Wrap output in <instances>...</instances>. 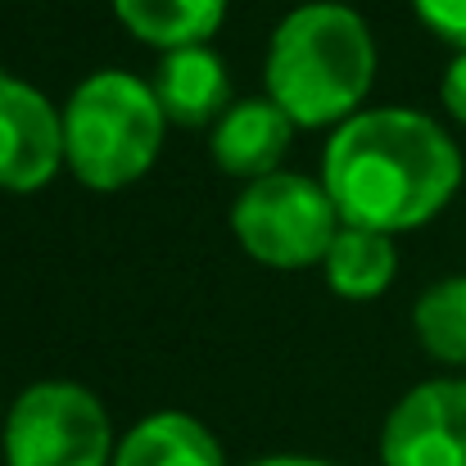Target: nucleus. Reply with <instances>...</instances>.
I'll use <instances>...</instances> for the list:
<instances>
[{"instance_id":"obj_1","label":"nucleus","mask_w":466,"mask_h":466,"mask_svg":"<svg viewBox=\"0 0 466 466\" xmlns=\"http://www.w3.org/2000/svg\"><path fill=\"white\" fill-rule=\"evenodd\" d=\"M321 186L344 227L412 231L462 186L453 137L417 109H367L335 127L321 155Z\"/></svg>"},{"instance_id":"obj_2","label":"nucleus","mask_w":466,"mask_h":466,"mask_svg":"<svg viewBox=\"0 0 466 466\" xmlns=\"http://www.w3.org/2000/svg\"><path fill=\"white\" fill-rule=\"evenodd\" d=\"M376 77V41L362 14L312 0L281 18L268 46V100L295 127H339L358 114Z\"/></svg>"},{"instance_id":"obj_3","label":"nucleus","mask_w":466,"mask_h":466,"mask_svg":"<svg viewBox=\"0 0 466 466\" xmlns=\"http://www.w3.org/2000/svg\"><path fill=\"white\" fill-rule=\"evenodd\" d=\"M163 105L132 73L86 77L64 109V158L91 190H123L150 172L163 146Z\"/></svg>"},{"instance_id":"obj_4","label":"nucleus","mask_w":466,"mask_h":466,"mask_svg":"<svg viewBox=\"0 0 466 466\" xmlns=\"http://www.w3.org/2000/svg\"><path fill=\"white\" fill-rule=\"evenodd\" d=\"M231 227L249 258L268 268H312L326 258L335 231L344 227L326 186L299 172H272L240 190Z\"/></svg>"},{"instance_id":"obj_5","label":"nucleus","mask_w":466,"mask_h":466,"mask_svg":"<svg viewBox=\"0 0 466 466\" xmlns=\"http://www.w3.org/2000/svg\"><path fill=\"white\" fill-rule=\"evenodd\" d=\"M9 466H109L114 431L100 399L68 380H46L18 394L5 421Z\"/></svg>"},{"instance_id":"obj_6","label":"nucleus","mask_w":466,"mask_h":466,"mask_svg":"<svg viewBox=\"0 0 466 466\" xmlns=\"http://www.w3.org/2000/svg\"><path fill=\"white\" fill-rule=\"evenodd\" d=\"M385 466H466V380H426L399 399L380 435Z\"/></svg>"},{"instance_id":"obj_7","label":"nucleus","mask_w":466,"mask_h":466,"mask_svg":"<svg viewBox=\"0 0 466 466\" xmlns=\"http://www.w3.org/2000/svg\"><path fill=\"white\" fill-rule=\"evenodd\" d=\"M64 158V114L27 86L23 77L0 73V190L32 195L41 190Z\"/></svg>"},{"instance_id":"obj_8","label":"nucleus","mask_w":466,"mask_h":466,"mask_svg":"<svg viewBox=\"0 0 466 466\" xmlns=\"http://www.w3.org/2000/svg\"><path fill=\"white\" fill-rule=\"evenodd\" d=\"M290 114L277 100H240L213 123V163L231 177H272L290 150Z\"/></svg>"},{"instance_id":"obj_9","label":"nucleus","mask_w":466,"mask_h":466,"mask_svg":"<svg viewBox=\"0 0 466 466\" xmlns=\"http://www.w3.org/2000/svg\"><path fill=\"white\" fill-rule=\"evenodd\" d=\"M155 96L163 105V114H167V123H181V127L218 123L227 114V96H231L227 64L208 46L167 50L163 64H158Z\"/></svg>"},{"instance_id":"obj_10","label":"nucleus","mask_w":466,"mask_h":466,"mask_svg":"<svg viewBox=\"0 0 466 466\" xmlns=\"http://www.w3.org/2000/svg\"><path fill=\"white\" fill-rule=\"evenodd\" d=\"M114 466H227V458L204 421L186 412H155L123 435Z\"/></svg>"},{"instance_id":"obj_11","label":"nucleus","mask_w":466,"mask_h":466,"mask_svg":"<svg viewBox=\"0 0 466 466\" xmlns=\"http://www.w3.org/2000/svg\"><path fill=\"white\" fill-rule=\"evenodd\" d=\"M394 236L385 231H367V227H339L326 258H321V272L330 281L335 295L362 304V299H376L390 290L394 281Z\"/></svg>"},{"instance_id":"obj_12","label":"nucleus","mask_w":466,"mask_h":466,"mask_svg":"<svg viewBox=\"0 0 466 466\" xmlns=\"http://www.w3.org/2000/svg\"><path fill=\"white\" fill-rule=\"evenodd\" d=\"M114 14L132 36L167 55L181 46H204L222 27L227 0H114Z\"/></svg>"},{"instance_id":"obj_13","label":"nucleus","mask_w":466,"mask_h":466,"mask_svg":"<svg viewBox=\"0 0 466 466\" xmlns=\"http://www.w3.org/2000/svg\"><path fill=\"white\" fill-rule=\"evenodd\" d=\"M417 335L431 358L466 367V277H449L417 299Z\"/></svg>"},{"instance_id":"obj_14","label":"nucleus","mask_w":466,"mask_h":466,"mask_svg":"<svg viewBox=\"0 0 466 466\" xmlns=\"http://www.w3.org/2000/svg\"><path fill=\"white\" fill-rule=\"evenodd\" d=\"M412 5H417L421 23L435 36H444L449 46L466 50V0H412Z\"/></svg>"},{"instance_id":"obj_15","label":"nucleus","mask_w":466,"mask_h":466,"mask_svg":"<svg viewBox=\"0 0 466 466\" xmlns=\"http://www.w3.org/2000/svg\"><path fill=\"white\" fill-rule=\"evenodd\" d=\"M440 96H444V109H449L458 123H466V50H458V59L449 64Z\"/></svg>"},{"instance_id":"obj_16","label":"nucleus","mask_w":466,"mask_h":466,"mask_svg":"<svg viewBox=\"0 0 466 466\" xmlns=\"http://www.w3.org/2000/svg\"><path fill=\"white\" fill-rule=\"evenodd\" d=\"M249 466H330V462H317V458H263V462Z\"/></svg>"}]
</instances>
